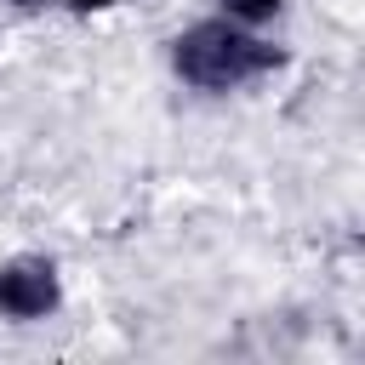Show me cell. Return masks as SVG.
Segmentation results:
<instances>
[{"instance_id": "cell-4", "label": "cell", "mask_w": 365, "mask_h": 365, "mask_svg": "<svg viewBox=\"0 0 365 365\" xmlns=\"http://www.w3.org/2000/svg\"><path fill=\"white\" fill-rule=\"evenodd\" d=\"M114 6H125V0H63L57 11H74V17H103V11H114Z\"/></svg>"}, {"instance_id": "cell-3", "label": "cell", "mask_w": 365, "mask_h": 365, "mask_svg": "<svg viewBox=\"0 0 365 365\" xmlns=\"http://www.w3.org/2000/svg\"><path fill=\"white\" fill-rule=\"evenodd\" d=\"M217 11L245 23V29H268V23L285 17V0H217Z\"/></svg>"}, {"instance_id": "cell-2", "label": "cell", "mask_w": 365, "mask_h": 365, "mask_svg": "<svg viewBox=\"0 0 365 365\" xmlns=\"http://www.w3.org/2000/svg\"><path fill=\"white\" fill-rule=\"evenodd\" d=\"M63 268L46 251H17L0 257V319L11 325H40L63 308Z\"/></svg>"}, {"instance_id": "cell-1", "label": "cell", "mask_w": 365, "mask_h": 365, "mask_svg": "<svg viewBox=\"0 0 365 365\" xmlns=\"http://www.w3.org/2000/svg\"><path fill=\"white\" fill-rule=\"evenodd\" d=\"M165 57H171V74L200 97H228V91H245L285 68V46H274L262 29H245L222 11L177 29Z\"/></svg>"}, {"instance_id": "cell-5", "label": "cell", "mask_w": 365, "mask_h": 365, "mask_svg": "<svg viewBox=\"0 0 365 365\" xmlns=\"http://www.w3.org/2000/svg\"><path fill=\"white\" fill-rule=\"evenodd\" d=\"M11 11H51V6H63V0H6Z\"/></svg>"}]
</instances>
